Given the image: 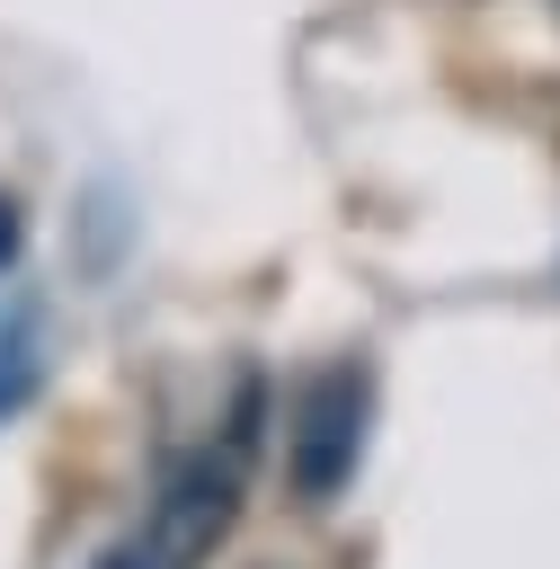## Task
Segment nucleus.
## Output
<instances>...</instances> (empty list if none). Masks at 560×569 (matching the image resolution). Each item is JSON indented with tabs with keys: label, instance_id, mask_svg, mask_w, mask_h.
Here are the masks:
<instances>
[{
	"label": "nucleus",
	"instance_id": "obj_1",
	"mask_svg": "<svg viewBox=\"0 0 560 569\" xmlns=\"http://www.w3.org/2000/svg\"><path fill=\"white\" fill-rule=\"evenodd\" d=\"M249 453H258V409L240 391V409L187 445L160 453V480L142 498V533L124 551V569H213L222 533L240 525V498H249Z\"/></svg>",
	"mask_w": 560,
	"mask_h": 569
},
{
	"label": "nucleus",
	"instance_id": "obj_2",
	"mask_svg": "<svg viewBox=\"0 0 560 569\" xmlns=\"http://www.w3.org/2000/svg\"><path fill=\"white\" fill-rule=\"evenodd\" d=\"M364 418H373V373L356 356H329L320 373L293 382V400H284V480H293L302 507H329L356 480Z\"/></svg>",
	"mask_w": 560,
	"mask_h": 569
},
{
	"label": "nucleus",
	"instance_id": "obj_3",
	"mask_svg": "<svg viewBox=\"0 0 560 569\" xmlns=\"http://www.w3.org/2000/svg\"><path fill=\"white\" fill-rule=\"evenodd\" d=\"M18 240H27V222H18V204H9V196H0V267H9V258H18Z\"/></svg>",
	"mask_w": 560,
	"mask_h": 569
},
{
	"label": "nucleus",
	"instance_id": "obj_4",
	"mask_svg": "<svg viewBox=\"0 0 560 569\" xmlns=\"http://www.w3.org/2000/svg\"><path fill=\"white\" fill-rule=\"evenodd\" d=\"M276 569H284V560H276Z\"/></svg>",
	"mask_w": 560,
	"mask_h": 569
}]
</instances>
